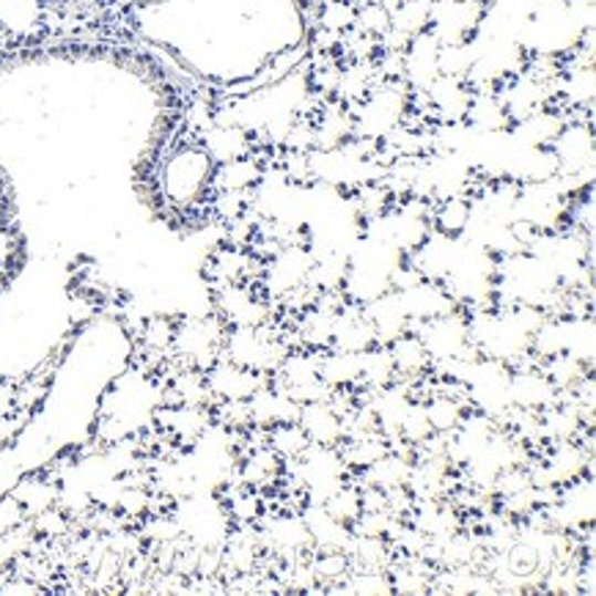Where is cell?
Wrapping results in <instances>:
<instances>
[{
  "label": "cell",
  "mask_w": 596,
  "mask_h": 596,
  "mask_svg": "<svg viewBox=\"0 0 596 596\" xmlns=\"http://www.w3.org/2000/svg\"><path fill=\"white\" fill-rule=\"evenodd\" d=\"M22 522H28L25 509L20 506V501H17L11 492H3V495H0V533L14 531Z\"/></svg>",
  "instance_id": "obj_52"
},
{
  "label": "cell",
  "mask_w": 596,
  "mask_h": 596,
  "mask_svg": "<svg viewBox=\"0 0 596 596\" xmlns=\"http://www.w3.org/2000/svg\"><path fill=\"white\" fill-rule=\"evenodd\" d=\"M363 311H366V316L372 320L374 333H377V344H390V341L399 338L401 333L410 331V320H407L405 309H401L399 292H394V289L363 305Z\"/></svg>",
  "instance_id": "obj_23"
},
{
  "label": "cell",
  "mask_w": 596,
  "mask_h": 596,
  "mask_svg": "<svg viewBox=\"0 0 596 596\" xmlns=\"http://www.w3.org/2000/svg\"><path fill=\"white\" fill-rule=\"evenodd\" d=\"M473 133L479 135H509L511 129V116L506 105L498 96V88L492 91H473V100L468 105V116H464Z\"/></svg>",
  "instance_id": "obj_21"
},
{
  "label": "cell",
  "mask_w": 596,
  "mask_h": 596,
  "mask_svg": "<svg viewBox=\"0 0 596 596\" xmlns=\"http://www.w3.org/2000/svg\"><path fill=\"white\" fill-rule=\"evenodd\" d=\"M255 525H259L264 555H272L281 564H292V561L309 558L314 553V542H311V533L300 511H278V514L264 511Z\"/></svg>",
  "instance_id": "obj_6"
},
{
  "label": "cell",
  "mask_w": 596,
  "mask_h": 596,
  "mask_svg": "<svg viewBox=\"0 0 596 596\" xmlns=\"http://www.w3.org/2000/svg\"><path fill=\"white\" fill-rule=\"evenodd\" d=\"M212 311L229 327H261L275 320V303L259 283H229L212 289Z\"/></svg>",
  "instance_id": "obj_4"
},
{
  "label": "cell",
  "mask_w": 596,
  "mask_h": 596,
  "mask_svg": "<svg viewBox=\"0 0 596 596\" xmlns=\"http://www.w3.org/2000/svg\"><path fill=\"white\" fill-rule=\"evenodd\" d=\"M300 516H303L305 527H309L314 550H344L346 553V544H349L352 539V527L333 520L322 503H303Z\"/></svg>",
  "instance_id": "obj_28"
},
{
  "label": "cell",
  "mask_w": 596,
  "mask_h": 596,
  "mask_svg": "<svg viewBox=\"0 0 596 596\" xmlns=\"http://www.w3.org/2000/svg\"><path fill=\"white\" fill-rule=\"evenodd\" d=\"M399 300L407 320H410V327L462 309V305L453 300V294L446 289V283L431 281V278H421V281L412 283V286L401 289Z\"/></svg>",
  "instance_id": "obj_10"
},
{
  "label": "cell",
  "mask_w": 596,
  "mask_h": 596,
  "mask_svg": "<svg viewBox=\"0 0 596 596\" xmlns=\"http://www.w3.org/2000/svg\"><path fill=\"white\" fill-rule=\"evenodd\" d=\"M346 555L352 561V569H388L396 558L388 539L357 536V533H352L349 544H346Z\"/></svg>",
  "instance_id": "obj_34"
},
{
  "label": "cell",
  "mask_w": 596,
  "mask_h": 596,
  "mask_svg": "<svg viewBox=\"0 0 596 596\" xmlns=\"http://www.w3.org/2000/svg\"><path fill=\"white\" fill-rule=\"evenodd\" d=\"M198 146L207 151L215 166H220V163L253 155L259 140L251 129L240 124H209L203 133H198Z\"/></svg>",
  "instance_id": "obj_13"
},
{
  "label": "cell",
  "mask_w": 596,
  "mask_h": 596,
  "mask_svg": "<svg viewBox=\"0 0 596 596\" xmlns=\"http://www.w3.org/2000/svg\"><path fill=\"white\" fill-rule=\"evenodd\" d=\"M9 412H17L14 383H3L0 379V416H9Z\"/></svg>",
  "instance_id": "obj_53"
},
{
  "label": "cell",
  "mask_w": 596,
  "mask_h": 596,
  "mask_svg": "<svg viewBox=\"0 0 596 596\" xmlns=\"http://www.w3.org/2000/svg\"><path fill=\"white\" fill-rule=\"evenodd\" d=\"M355 17L357 9L349 3V0H331V3H325L322 9H316V22H320V28H325V31L331 33H338V36H344L346 31L355 28Z\"/></svg>",
  "instance_id": "obj_47"
},
{
  "label": "cell",
  "mask_w": 596,
  "mask_h": 596,
  "mask_svg": "<svg viewBox=\"0 0 596 596\" xmlns=\"http://www.w3.org/2000/svg\"><path fill=\"white\" fill-rule=\"evenodd\" d=\"M266 446L283 459V462H294V459L303 457L309 451L311 440L303 431V426L297 421L292 424H278L272 429H266Z\"/></svg>",
  "instance_id": "obj_40"
},
{
  "label": "cell",
  "mask_w": 596,
  "mask_h": 596,
  "mask_svg": "<svg viewBox=\"0 0 596 596\" xmlns=\"http://www.w3.org/2000/svg\"><path fill=\"white\" fill-rule=\"evenodd\" d=\"M374 344H377V333H374V325L366 316V311H363V305L346 303L336 314V322H333L331 349L355 352L357 355V352L368 349Z\"/></svg>",
  "instance_id": "obj_17"
},
{
  "label": "cell",
  "mask_w": 596,
  "mask_h": 596,
  "mask_svg": "<svg viewBox=\"0 0 596 596\" xmlns=\"http://www.w3.org/2000/svg\"><path fill=\"white\" fill-rule=\"evenodd\" d=\"M355 9H363V6H374V3H383V0H349Z\"/></svg>",
  "instance_id": "obj_54"
},
{
  "label": "cell",
  "mask_w": 596,
  "mask_h": 596,
  "mask_svg": "<svg viewBox=\"0 0 596 596\" xmlns=\"http://www.w3.org/2000/svg\"><path fill=\"white\" fill-rule=\"evenodd\" d=\"M360 594V596H385L394 594L388 569H352L344 583L331 588V594Z\"/></svg>",
  "instance_id": "obj_41"
},
{
  "label": "cell",
  "mask_w": 596,
  "mask_h": 596,
  "mask_svg": "<svg viewBox=\"0 0 596 596\" xmlns=\"http://www.w3.org/2000/svg\"><path fill=\"white\" fill-rule=\"evenodd\" d=\"M470 100H473V88H470L468 81H459V77L440 75L426 88L429 113L437 124L462 127L464 116H468Z\"/></svg>",
  "instance_id": "obj_12"
},
{
  "label": "cell",
  "mask_w": 596,
  "mask_h": 596,
  "mask_svg": "<svg viewBox=\"0 0 596 596\" xmlns=\"http://www.w3.org/2000/svg\"><path fill=\"white\" fill-rule=\"evenodd\" d=\"M542 372L547 374L550 383L555 385L558 390H572L583 383L586 377H592V368L586 360L575 357L572 352H561V355L547 357V360L539 363Z\"/></svg>",
  "instance_id": "obj_36"
},
{
  "label": "cell",
  "mask_w": 596,
  "mask_h": 596,
  "mask_svg": "<svg viewBox=\"0 0 596 596\" xmlns=\"http://www.w3.org/2000/svg\"><path fill=\"white\" fill-rule=\"evenodd\" d=\"M9 492L17 498V501H20V506L25 509V514L33 516V514H39V511L59 503L61 481L53 479L48 470H39V473L22 475V479L17 481Z\"/></svg>",
  "instance_id": "obj_29"
},
{
  "label": "cell",
  "mask_w": 596,
  "mask_h": 596,
  "mask_svg": "<svg viewBox=\"0 0 596 596\" xmlns=\"http://www.w3.org/2000/svg\"><path fill=\"white\" fill-rule=\"evenodd\" d=\"M410 331H416L421 336L426 352L431 357V366L435 363H448V360H470V357H479L473 341H470V325H468V311L457 309L446 316H437V320L421 322V325H412Z\"/></svg>",
  "instance_id": "obj_5"
},
{
  "label": "cell",
  "mask_w": 596,
  "mask_h": 596,
  "mask_svg": "<svg viewBox=\"0 0 596 596\" xmlns=\"http://www.w3.org/2000/svg\"><path fill=\"white\" fill-rule=\"evenodd\" d=\"M357 357H360V388L357 390H379L396 383V368L385 344L368 346V349L357 352Z\"/></svg>",
  "instance_id": "obj_35"
},
{
  "label": "cell",
  "mask_w": 596,
  "mask_h": 596,
  "mask_svg": "<svg viewBox=\"0 0 596 596\" xmlns=\"http://www.w3.org/2000/svg\"><path fill=\"white\" fill-rule=\"evenodd\" d=\"M283 468H286V462L270 446H255L242 462H237V479L251 490L261 492L283 479Z\"/></svg>",
  "instance_id": "obj_26"
},
{
  "label": "cell",
  "mask_w": 596,
  "mask_h": 596,
  "mask_svg": "<svg viewBox=\"0 0 596 596\" xmlns=\"http://www.w3.org/2000/svg\"><path fill=\"white\" fill-rule=\"evenodd\" d=\"M297 424L303 426V431L309 435V440L314 442V446L338 448L346 437L344 416H338V412L333 410L331 401H311V405H300Z\"/></svg>",
  "instance_id": "obj_19"
},
{
  "label": "cell",
  "mask_w": 596,
  "mask_h": 596,
  "mask_svg": "<svg viewBox=\"0 0 596 596\" xmlns=\"http://www.w3.org/2000/svg\"><path fill=\"white\" fill-rule=\"evenodd\" d=\"M385 509L396 516V520H410L412 509H416V495L405 487H396V490L385 492Z\"/></svg>",
  "instance_id": "obj_51"
},
{
  "label": "cell",
  "mask_w": 596,
  "mask_h": 596,
  "mask_svg": "<svg viewBox=\"0 0 596 596\" xmlns=\"http://www.w3.org/2000/svg\"><path fill=\"white\" fill-rule=\"evenodd\" d=\"M475 61H479V39L459 44H440V55H437L440 75L459 77V81H468Z\"/></svg>",
  "instance_id": "obj_39"
},
{
  "label": "cell",
  "mask_w": 596,
  "mask_h": 596,
  "mask_svg": "<svg viewBox=\"0 0 596 596\" xmlns=\"http://www.w3.org/2000/svg\"><path fill=\"white\" fill-rule=\"evenodd\" d=\"M28 522H31V531L36 533V539H44V542H59V539H66L70 533H75V520H72L59 503L28 516Z\"/></svg>",
  "instance_id": "obj_42"
},
{
  "label": "cell",
  "mask_w": 596,
  "mask_h": 596,
  "mask_svg": "<svg viewBox=\"0 0 596 596\" xmlns=\"http://www.w3.org/2000/svg\"><path fill=\"white\" fill-rule=\"evenodd\" d=\"M429 435H435V431H431L429 416H426V405H424V399H418V396H416V399H412L410 405H407L405 416H401L399 440L416 448V446H421V442Z\"/></svg>",
  "instance_id": "obj_45"
},
{
  "label": "cell",
  "mask_w": 596,
  "mask_h": 596,
  "mask_svg": "<svg viewBox=\"0 0 596 596\" xmlns=\"http://www.w3.org/2000/svg\"><path fill=\"white\" fill-rule=\"evenodd\" d=\"M355 28H357V31H360V33H368V36L379 39V36H383V33L390 28V11L385 9L383 3L363 6V9H357Z\"/></svg>",
  "instance_id": "obj_50"
},
{
  "label": "cell",
  "mask_w": 596,
  "mask_h": 596,
  "mask_svg": "<svg viewBox=\"0 0 596 596\" xmlns=\"http://www.w3.org/2000/svg\"><path fill=\"white\" fill-rule=\"evenodd\" d=\"M309 561L322 592L336 588L338 583H344L346 575L352 572V561L344 550H314V553L309 555Z\"/></svg>",
  "instance_id": "obj_37"
},
{
  "label": "cell",
  "mask_w": 596,
  "mask_h": 596,
  "mask_svg": "<svg viewBox=\"0 0 596 596\" xmlns=\"http://www.w3.org/2000/svg\"><path fill=\"white\" fill-rule=\"evenodd\" d=\"M151 421L155 429H160L163 435L174 442L176 448H190L192 442H198L203 437V431L212 426V407H187V405H160L151 412Z\"/></svg>",
  "instance_id": "obj_9"
},
{
  "label": "cell",
  "mask_w": 596,
  "mask_h": 596,
  "mask_svg": "<svg viewBox=\"0 0 596 596\" xmlns=\"http://www.w3.org/2000/svg\"><path fill=\"white\" fill-rule=\"evenodd\" d=\"M561 176H592L594 170V124L566 122L550 144Z\"/></svg>",
  "instance_id": "obj_8"
},
{
  "label": "cell",
  "mask_w": 596,
  "mask_h": 596,
  "mask_svg": "<svg viewBox=\"0 0 596 596\" xmlns=\"http://www.w3.org/2000/svg\"><path fill=\"white\" fill-rule=\"evenodd\" d=\"M437 55H440V42H437L429 31L410 39V44L405 48V55H401V59H405V75H401V81H405L407 88L426 91L440 77Z\"/></svg>",
  "instance_id": "obj_14"
},
{
  "label": "cell",
  "mask_w": 596,
  "mask_h": 596,
  "mask_svg": "<svg viewBox=\"0 0 596 596\" xmlns=\"http://www.w3.org/2000/svg\"><path fill=\"white\" fill-rule=\"evenodd\" d=\"M212 421L229 431H248L253 426L251 407H248V401H215Z\"/></svg>",
  "instance_id": "obj_48"
},
{
  "label": "cell",
  "mask_w": 596,
  "mask_h": 596,
  "mask_svg": "<svg viewBox=\"0 0 596 596\" xmlns=\"http://www.w3.org/2000/svg\"><path fill=\"white\" fill-rule=\"evenodd\" d=\"M388 451H390V442L385 440L379 431H374V435H363V437H346V440L338 446L341 459H344L346 470H349L352 475L360 473L363 468L377 462V459L385 457Z\"/></svg>",
  "instance_id": "obj_33"
},
{
  "label": "cell",
  "mask_w": 596,
  "mask_h": 596,
  "mask_svg": "<svg viewBox=\"0 0 596 596\" xmlns=\"http://www.w3.org/2000/svg\"><path fill=\"white\" fill-rule=\"evenodd\" d=\"M266 174V163L261 160L259 151L240 157V160L220 163L212 170V190H234V192H253L261 185Z\"/></svg>",
  "instance_id": "obj_25"
},
{
  "label": "cell",
  "mask_w": 596,
  "mask_h": 596,
  "mask_svg": "<svg viewBox=\"0 0 596 596\" xmlns=\"http://www.w3.org/2000/svg\"><path fill=\"white\" fill-rule=\"evenodd\" d=\"M322 506H325L327 514L333 516V520L341 522V525H349L352 527V522L357 520V516H360V487L355 484V481H344V484L338 487L336 492H333L331 498H327L325 503H322Z\"/></svg>",
  "instance_id": "obj_44"
},
{
  "label": "cell",
  "mask_w": 596,
  "mask_h": 596,
  "mask_svg": "<svg viewBox=\"0 0 596 596\" xmlns=\"http://www.w3.org/2000/svg\"><path fill=\"white\" fill-rule=\"evenodd\" d=\"M174 333H176V316L168 314H151L140 320L138 333V346L144 352H157V355H170V346H174Z\"/></svg>",
  "instance_id": "obj_38"
},
{
  "label": "cell",
  "mask_w": 596,
  "mask_h": 596,
  "mask_svg": "<svg viewBox=\"0 0 596 596\" xmlns=\"http://www.w3.org/2000/svg\"><path fill=\"white\" fill-rule=\"evenodd\" d=\"M163 401L166 405H187V407H212L215 399L209 394V385L203 372L198 368H176L163 383Z\"/></svg>",
  "instance_id": "obj_24"
},
{
  "label": "cell",
  "mask_w": 596,
  "mask_h": 596,
  "mask_svg": "<svg viewBox=\"0 0 596 596\" xmlns=\"http://www.w3.org/2000/svg\"><path fill=\"white\" fill-rule=\"evenodd\" d=\"M410 468H412V459L390 448L385 457H379L377 462H372L368 468H363L360 473L352 475V481H355L357 487H377V490L388 492V490H396V487L407 484Z\"/></svg>",
  "instance_id": "obj_27"
},
{
  "label": "cell",
  "mask_w": 596,
  "mask_h": 596,
  "mask_svg": "<svg viewBox=\"0 0 596 596\" xmlns=\"http://www.w3.org/2000/svg\"><path fill=\"white\" fill-rule=\"evenodd\" d=\"M473 220V198L470 196H448L435 198L429 209L431 234L440 240H462Z\"/></svg>",
  "instance_id": "obj_18"
},
{
  "label": "cell",
  "mask_w": 596,
  "mask_h": 596,
  "mask_svg": "<svg viewBox=\"0 0 596 596\" xmlns=\"http://www.w3.org/2000/svg\"><path fill=\"white\" fill-rule=\"evenodd\" d=\"M314 266V251L309 245H283L281 251L272 253L261 266L259 286L272 303H281L294 289L305 286Z\"/></svg>",
  "instance_id": "obj_7"
},
{
  "label": "cell",
  "mask_w": 596,
  "mask_h": 596,
  "mask_svg": "<svg viewBox=\"0 0 596 596\" xmlns=\"http://www.w3.org/2000/svg\"><path fill=\"white\" fill-rule=\"evenodd\" d=\"M490 3L487 0H431L426 31L440 44H459L479 39Z\"/></svg>",
  "instance_id": "obj_3"
},
{
  "label": "cell",
  "mask_w": 596,
  "mask_h": 596,
  "mask_svg": "<svg viewBox=\"0 0 596 596\" xmlns=\"http://www.w3.org/2000/svg\"><path fill=\"white\" fill-rule=\"evenodd\" d=\"M429 6L431 0H401L394 11H390V28L401 31L405 36H418L429 28Z\"/></svg>",
  "instance_id": "obj_43"
},
{
  "label": "cell",
  "mask_w": 596,
  "mask_h": 596,
  "mask_svg": "<svg viewBox=\"0 0 596 596\" xmlns=\"http://www.w3.org/2000/svg\"><path fill=\"white\" fill-rule=\"evenodd\" d=\"M388 346L390 360H394L396 377L407 379V383H418V379L429 377L431 372V357L426 352L421 336L416 331L401 333L399 338H394Z\"/></svg>",
  "instance_id": "obj_22"
},
{
  "label": "cell",
  "mask_w": 596,
  "mask_h": 596,
  "mask_svg": "<svg viewBox=\"0 0 596 596\" xmlns=\"http://www.w3.org/2000/svg\"><path fill=\"white\" fill-rule=\"evenodd\" d=\"M212 170L215 163L201 146H181L163 168V190L176 207L190 209L207 201L212 192Z\"/></svg>",
  "instance_id": "obj_1"
},
{
  "label": "cell",
  "mask_w": 596,
  "mask_h": 596,
  "mask_svg": "<svg viewBox=\"0 0 596 596\" xmlns=\"http://www.w3.org/2000/svg\"><path fill=\"white\" fill-rule=\"evenodd\" d=\"M333 322H336V314L322 305H311V309L300 311L294 314V325L292 333L297 338V346H305V349H331L333 344Z\"/></svg>",
  "instance_id": "obj_30"
},
{
  "label": "cell",
  "mask_w": 596,
  "mask_h": 596,
  "mask_svg": "<svg viewBox=\"0 0 596 596\" xmlns=\"http://www.w3.org/2000/svg\"><path fill=\"white\" fill-rule=\"evenodd\" d=\"M251 407V421L255 429H272L278 424H292L297 421L300 405L281 388L278 383H264L259 390L248 399Z\"/></svg>",
  "instance_id": "obj_15"
},
{
  "label": "cell",
  "mask_w": 596,
  "mask_h": 596,
  "mask_svg": "<svg viewBox=\"0 0 596 596\" xmlns=\"http://www.w3.org/2000/svg\"><path fill=\"white\" fill-rule=\"evenodd\" d=\"M320 379L333 390L360 388V357L355 352L325 349L320 357Z\"/></svg>",
  "instance_id": "obj_32"
},
{
  "label": "cell",
  "mask_w": 596,
  "mask_h": 596,
  "mask_svg": "<svg viewBox=\"0 0 596 596\" xmlns=\"http://www.w3.org/2000/svg\"><path fill=\"white\" fill-rule=\"evenodd\" d=\"M390 547H394L396 558H410V555H421L424 547L429 544V536L421 531V527L412 525L410 520H399L396 527L388 536Z\"/></svg>",
  "instance_id": "obj_46"
},
{
  "label": "cell",
  "mask_w": 596,
  "mask_h": 596,
  "mask_svg": "<svg viewBox=\"0 0 596 596\" xmlns=\"http://www.w3.org/2000/svg\"><path fill=\"white\" fill-rule=\"evenodd\" d=\"M226 333H229V325H226L215 311H209V314L181 316V320H176L170 355H174L181 366L207 372V368L218 360L220 352H223Z\"/></svg>",
  "instance_id": "obj_2"
},
{
  "label": "cell",
  "mask_w": 596,
  "mask_h": 596,
  "mask_svg": "<svg viewBox=\"0 0 596 596\" xmlns=\"http://www.w3.org/2000/svg\"><path fill=\"white\" fill-rule=\"evenodd\" d=\"M203 377H207L209 394H212L215 401H248L261 385L272 379L264 377V374L251 372V368L237 366V363L226 360V357H218L203 372Z\"/></svg>",
  "instance_id": "obj_11"
},
{
  "label": "cell",
  "mask_w": 596,
  "mask_h": 596,
  "mask_svg": "<svg viewBox=\"0 0 596 596\" xmlns=\"http://www.w3.org/2000/svg\"><path fill=\"white\" fill-rule=\"evenodd\" d=\"M410 522L421 527L431 542H446L453 533L462 531L464 514L448 498H426V501H416Z\"/></svg>",
  "instance_id": "obj_16"
},
{
  "label": "cell",
  "mask_w": 596,
  "mask_h": 596,
  "mask_svg": "<svg viewBox=\"0 0 596 596\" xmlns=\"http://www.w3.org/2000/svg\"><path fill=\"white\" fill-rule=\"evenodd\" d=\"M396 516L388 509L379 511H360L355 522H352V533L357 536H374V539H388L390 531L396 527Z\"/></svg>",
  "instance_id": "obj_49"
},
{
  "label": "cell",
  "mask_w": 596,
  "mask_h": 596,
  "mask_svg": "<svg viewBox=\"0 0 596 596\" xmlns=\"http://www.w3.org/2000/svg\"><path fill=\"white\" fill-rule=\"evenodd\" d=\"M314 133H316V151L341 149V146L355 135L352 107L341 105L338 100L322 102L320 113H316L314 118Z\"/></svg>",
  "instance_id": "obj_20"
},
{
  "label": "cell",
  "mask_w": 596,
  "mask_h": 596,
  "mask_svg": "<svg viewBox=\"0 0 596 596\" xmlns=\"http://www.w3.org/2000/svg\"><path fill=\"white\" fill-rule=\"evenodd\" d=\"M426 416H429L431 431L435 435H451L459 424L464 421L473 407L468 399H459V396L448 394V390H429V396L424 399Z\"/></svg>",
  "instance_id": "obj_31"
}]
</instances>
